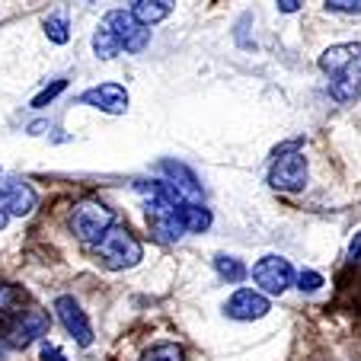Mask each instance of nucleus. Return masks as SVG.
<instances>
[{
	"instance_id": "b1692460",
	"label": "nucleus",
	"mask_w": 361,
	"mask_h": 361,
	"mask_svg": "<svg viewBox=\"0 0 361 361\" xmlns=\"http://www.w3.org/2000/svg\"><path fill=\"white\" fill-rule=\"evenodd\" d=\"M42 361H68V358H64L61 348H55V345H48L45 342V345H42Z\"/></svg>"
},
{
	"instance_id": "a878e982",
	"label": "nucleus",
	"mask_w": 361,
	"mask_h": 361,
	"mask_svg": "<svg viewBox=\"0 0 361 361\" xmlns=\"http://www.w3.org/2000/svg\"><path fill=\"white\" fill-rule=\"evenodd\" d=\"M279 10L281 13H294V10H300V0H279Z\"/></svg>"
},
{
	"instance_id": "4be33fe9",
	"label": "nucleus",
	"mask_w": 361,
	"mask_h": 361,
	"mask_svg": "<svg viewBox=\"0 0 361 361\" xmlns=\"http://www.w3.org/2000/svg\"><path fill=\"white\" fill-rule=\"evenodd\" d=\"M320 285H323V275H320V272H310V269H307V272L298 275V288H300L304 294L320 291Z\"/></svg>"
},
{
	"instance_id": "9b49d317",
	"label": "nucleus",
	"mask_w": 361,
	"mask_h": 361,
	"mask_svg": "<svg viewBox=\"0 0 361 361\" xmlns=\"http://www.w3.org/2000/svg\"><path fill=\"white\" fill-rule=\"evenodd\" d=\"M269 310H272L269 298L259 291H252V288H240L224 307V314L231 317V320H259V317H266Z\"/></svg>"
},
{
	"instance_id": "aec40b11",
	"label": "nucleus",
	"mask_w": 361,
	"mask_h": 361,
	"mask_svg": "<svg viewBox=\"0 0 361 361\" xmlns=\"http://www.w3.org/2000/svg\"><path fill=\"white\" fill-rule=\"evenodd\" d=\"M45 35L48 42H55V45H64L71 39V29H68V16L64 13H55L45 20Z\"/></svg>"
},
{
	"instance_id": "9d476101",
	"label": "nucleus",
	"mask_w": 361,
	"mask_h": 361,
	"mask_svg": "<svg viewBox=\"0 0 361 361\" xmlns=\"http://www.w3.org/2000/svg\"><path fill=\"white\" fill-rule=\"evenodd\" d=\"M83 106H93L99 112H109V116H122L128 109V90L122 83H99V87L87 90L80 96Z\"/></svg>"
},
{
	"instance_id": "f257e3e1",
	"label": "nucleus",
	"mask_w": 361,
	"mask_h": 361,
	"mask_svg": "<svg viewBox=\"0 0 361 361\" xmlns=\"http://www.w3.org/2000/svg\"><path fill=\"white\" fill-rule=\"evenodd\" d=\"M320 71L329 77V96L336 102H355L361 96V45H333L320 55Z\"/></svg>"
},
{
	"instance_id": "a211bd4d",
	"label": "nucleus",
	"mask_w": 361,
	"mask_h": 361,
	"mask_svg": "<svg viewBox=\"0 0 361 361\" xmlns=\"http://www.w3.org/2000/svg\"><path fill=\"white\" fill-rule=\"evenodd\" d=\"M23 288L10 285V281H0V317H13L20 314V304H23Z\"/></svg>"
},
{
	"instance_id": "f3484780",
	"label": "nucleus",
	"mask_w": 361,
	"mask_h": 361,
	"mask_svg": "<svg viewBox=\"0 0 361 361\" xmlns=\"http://www.w3.org/2000/svg\"><path fill=\"white\" fill-rule=\"evenodd\" d=\"M93 51H96V58H102V61H109V58H116L118 51H122L118 42H116V35L102 26V23H99V29L93 32Z\"/></svg>"
},
{
	"instance_id": "393cba45",
	"label": "nucleus",
	"mask_w": 361,
	"mask_h": 361,
	"mask_svg": "<svg viewBox=\"0 0 361 361\" xmlns=\"http://www.w3.org/2000/svg\"><path fill=\"white\" fill-rule=\"evenodd\" d=\"M348 259H352V262H358V266H361V231L355 233V237H352V243H348Z\"/></svg>"
},
{
	"instance_id": "f8f14e48",
	"label": "nucleus",
	"mask_w": 361,
	"mask_h": 361,
	"mask_svg": "<svg viewBox=\"0 0 361 361\" xmlns=\"http://www.w3.org/2000/svg\"><path fill=\"white\" fill-rule=\"evenodd\" d=\"M160 173L166 176V183H173V189L185 198V202L202 204V185H198L195 173L185 164H176V160H160Z\"/></svg>"
},
{
	"instance_id": "cd10ccee",
	"label": "nucleus",
	"mask_w": 361,
	"mask_h": 361,
	"mask_svg": "<svg viewBox=\"0 0 361 361\" xmlns=\"http://www.w3.org/2000/svg\"><path fill=\"white\" fill-rule=\"evenodd\" d=\"M164 4H166V7H176V0H164Z\"/></svg>"
},
{
	"instance_id": "4468645a",
	"label": "nucleus",
	"mask_w": 361,
	"mask_h": 361,
	"mask_svg": "<svg viewBox=\"0 0 361 361\" xmlns=\"http://www.w3.org/2000/svg\"><path fill=\"white\" fill-rule=\"evenodd\" d=\"M176 212H179V221H183L185 233H202L212 227V212L202 208V204H195V202H179Z\"/></svg>"
},
{
	"instance_id": "5701e85b",
	"label": "nucleus",
	"mask_w": 361,
	"mask_h": 361,
	"mask_svg": "<svg viewBox=\"0 0 361 361\" xmlns=\"http://www.w3.org/2000/svg\"><path fill=\"white\" fill-rule=\"evenodd\" d=\"M326 7L333 13H361V0H326Z\"/></svg>"
},
{
	"instance_id": "2eb2a0df",
	"label": "nucleus",
	"mask_w": 361,
	"mask_h": 361,
	"mask_svg": "<svg viewBox=\"0 0 361 361\" xmlns=\"http://www.w3.org/2000/svg\"><path fill=\"white\" fill-rule=\"evenodd\" d=\"M170 10L173 7H166L164 0H131V10H128V13L135 16L141 26H154V23L166 20V16H170Z\"/></svg>"
},
{
	"instance_id": "412c9836",
	"label": "nucleus",
	"mask_w": 361,
	"mask_h": 361,
	"mask_svg": "<svg viewBox=\"0 0 361 361\" xmlns=\"http://www.w3.org/2000/svg\"><path fill=\"white\" fill-rule=\"evenodd\" d=\"M64 87H68V80H55L51 87H45V90H42V93L32 99V109H45V106L55 99L58 93H64Z\"/></svg>"
},
{
	"instance_id": "0eeeda50",
	"label": "nucleus",
	"mask_w": 361,
	"mask_h": 361,
	"mask_svg": "<svg viewBox=\"0 0 361 361\" xmlns=\"http://www.w3.org/2000/svg\"><path fill=\"white\" fill-rule=\"evenodd\" d=\"M179 204L160 202V198H147V227L160 243H176L183 237V221H179Z\"/></svg>"
},
{
	"instance_id": "ddd939ff",
	"label": "nucleus",
	"mask_w": 361,
	"mask_h": 361,
	"mask_svg": "<svg viewBox=\"0 0 361 361\" xmlns=\"http://www.w3.org/2000/svg\"><path fill=\"white\" fill-rule=\"evenodd\" d=\"M0 198H4V204H7V212L16 214V218L29 214L35 208V202H39L35 189L29 183H23V179H10V183L4 185V192H0Z\"/></svg>"
},
{
	"instance_id": "f03ea898",
	"label": "nucleus",
	"mask_w": 361,
	"mask_h": 361,
	"mask_svg": "<svg viewBox=\"0 0 361 361\" xmlns=\"http://www.w3.org/2000/svg\"><path fill=\"white\" fill-rule=\"evenodd\" d=\"M93 246H96L99 262L106 269H112V272H122V269L137 266V262H141V256H144V246L137 243L135 233H131L128 227H116V224L102 233Z\"/></svg>"
},
{
	"instance_id": "6ab92c4d",
	"label": "nucleus",
	"mask_w": 361,
	"mask_h": 361,
	"mask_svg": "<svg viewBox=\"0 0 361 361\" xmlns=\"http://www.w3.org/2000/svg\"><path fill=\"white\" fill-rule=\"evenodd\" d=\"M185 352L176 342H160V345H150L147 352L141 355V361H183Z\"/></svg>"
},
{
	"instance_id": "dca6fc26",
	"label": "nucleus",
	"mask_w": 361,
	"mask_h": 361,
	"mask_svg": "<svg viewBox=\"0 0 361 361\" xmlns=\"http://www.w3.org/2000/svg\"><path fill=\"white\" fill-rule=\"evenodd\" d=\"M214 269H218V275L224 281H231V285H237V281H243L246 275H250L237 256H214Z\"/></svg>"
},
{
	"instance_id": "6e6552de",
	"label": "nucleus",
	"mask_w": 361,
	"mask_h": 361,
	"mask_svg": "<svg viewBox=\"0 0 361 361\" xmlns=\"http://www.w3.org/2000/svg\"><path fill=\"white\" fill-rule=\"evenodd\" d=\"M252 281H256L266 294H281L291 288L294 269L285 256H262V259L252 266Z\"/></svg>"
},
{
	"instance_id": "7ed1b4c3",
	"label": "nucleus",
	"mask_w": 361,
	"mask_h": 361,
	"mask_svg": "<svg viewBox=\"0 0 361 361\" xmlns=\"http://www.w3.org/2000/svg\"><path fill=\"white\" fill-rule=\"evenodd\" d=\"M112 224H116V214H112L109 204L102 202H80L74 208V214H71V231L83 243H96Z\"/></svg>"
},
{
	"instance_id": "423d86ee",
	"label": "nucleus",
	"mask_w": 361,
	"mask_h": 361,
	"mask_svg": "<svg viewBox=\"0 0 361 361\" xmlns=\"http://www.w3.org/2000/svg\"><path fill=\"white\" fill-rule=\"evenodd\" d=\"M102 26L116 35L118 48H125L128 55H137V51H144V48L150 45V29L141 26L128 10H112V13H106Z\"/></svg>"
},
{
	"instance_id": "1a4fd4ad",
	"label": "nucleus",
	"mask_w": 361,
	"mask_h": 361,
	"mask_svg": "<svg viewBox=\"0 0 361 361\" xmlns=\"http://www.w3.org/2000/svg\"><path fill=\"white\" fill-rule=\"evenodd\" d=\"M55 314H58V320H61V326L71 333V339H77V345L87 348L90 342H93V326H90L83 307L77 304L71 294H61V298L55 300Z\"/></svg>"
},
{
	"instance_id": "bb28decb",
	"label": "nucleus",
	"mask_w": 361,
	"mask_h": 361,
	"mask_svg": "<svg viewBox=\"0 0 361 361\" xmlns=\"http://www.w3.org/2000/svg\"><path fill=\"white\" fill-rule=\"evenodd\" d=\"M7 221H10V212H7V204H4V198H0V231L7 227Z\"/></svg>"
},
{
	"instance_id": "39448f33",
	"label": "nucleus",
	"mask_w": 361,
	"mask_h": 361,
	"mask_svg": "<svg viewBox=\"0 0 361 361\" xmlns=\"http://www.w3.org/2000/svg\"><path fill=\"white\" fill-rule=\"evenodd\" d=\"M269 185L279 192H300L307 185V160L300 150L285 147L269 170Z\"/></svg>"
},
{
	"instance_id": "20e7f679",
	"label": "nucleus",
	"mask_w": 361,
	"mask_h": 361,
	"mask_svg": "<svg viewBox=\"0 0 361 361\" xmlns=\"http://www.w3.org/2000/svg\"><path fill=\"white\" fill-rule=\"evenodd\" d=\"M45 333H48V314L42 307L20 310V314L7 317V323H4V339H7L10 348H26Z\"/></svg>"
}]
</instances>
